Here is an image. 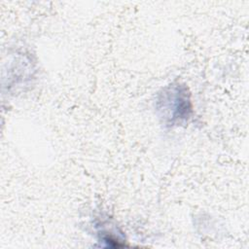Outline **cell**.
<instances>
[{"instance_id":"6da1fadb","label":"cell","mask_w":249,"mask_h":249,"mask_svg":"<svg viewBox=\"0 0 249 249\" xmlns=\"http://www.w3.org/2000/svg\"><path fill=\"white\" fill-rule=\"evenodd\" d=\"M158 109L169 124L187 121L192 111L190 94L186 87L176 85L166 88L160 94Z\"/></svg>"}]
</instances>
